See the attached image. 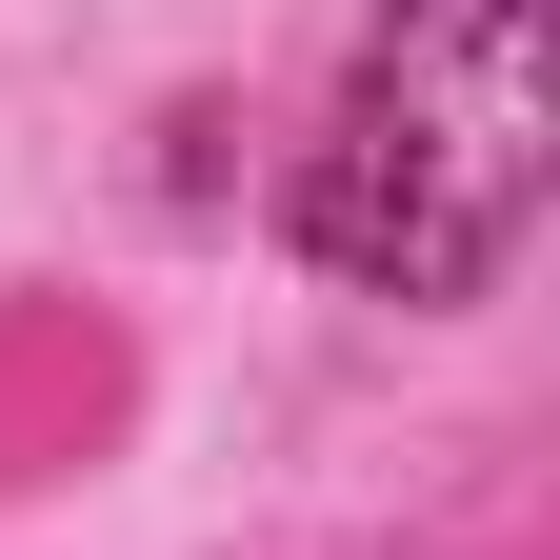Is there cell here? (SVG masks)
I'll return each mask as SVG.
<instances>
[{"instance_id":"1","label":"cell","mask_w":560,"mask_h":560,"mask_svg":"<svg viewBox=\"0 0 560 560\" xmlns=\"http://www.w3.org/2000/svg\"><path fill=\"white\" fill-rule=\"evenodd\" d=\"M540 221V0H400L301 161V241L361 301H480Z\"/></svg>"}]
</instances>
